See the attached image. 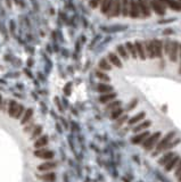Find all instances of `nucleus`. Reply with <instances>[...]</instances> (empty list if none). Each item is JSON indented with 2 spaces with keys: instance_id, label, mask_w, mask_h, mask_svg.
I'll list each match as a JSON object with an SVG mask.
<instances>
[{
  "instance_id": "nucleus-38",
  "label": "nucleus",
  "mask_w": 181,
  "mask_h": 182,
  "mask_svg": "<svg viewBox=\"0 0 181 182\" xmlns=\"http://www.w3.org/2000/svg\"><path fill=\"white\" fill-rule=\"evenodd\" d=\"M103 0H90V7H92V8H96L100 2H102Z\"/></svg>"
},
{
  "instance_id": "nucleus-31",
  "label": "nucleus",
  "mask_w": 181,
  "mask_h": 182,
  "mask_svg": "<svg viewBox=\"0 0 181 182\" xmlns=\"http://www.w3.org/2000/svg\"><path fill=\"white\" fill-rule=\"evenodd\" d=\"M123 113V109L122 108H116L112 112V115H111V118L112 120H115V118H119L121 115Z\"/></svg>"
},
{
  "instance_id": "nucleus-1",
  "label": "nucleus",
  "mask_w": 181,
  "mask_h": 182,
  "mask_svg": "<svg viewBox=\"0 0 181 182\" xmlns=\"http://www.w3.org/2000/svg\"><path fill=\"white\" fill-rule=\"evenodd\" d=\"M173 138H174V132H169V133H167V134H166V136H165L160 142H157V146H156L155 151L152 154V156L156 157L157 155H160V154L163 151L164 148L166 147V146L172 141Z\"/></svg>"
},
{
  "instance_id": "nucleus-40",
  "label": "nucleus",
  "mask_w": 181,
  "mask_h": 182,
  "mask_svg": "<svg viewBox=\"0 0 181 182\" xmlns=\"http://www.w3.org/2000/svg\"><path fill=\"white\" fill-rule=\"evenodd\" d=\"M164 48H165V52L169 55V51H170V48H171V42L169 41V40H166L165 41V46H164Z\"/></svg>"
},
{
  "instance_id": "nucleus-11",
  "label": "nucleus",
  "mask_w": 181,
  "mask_h": 182,
  "mask_svg": "<svg viewBox=\"0 0 181 182\" xmlns=\"http://www.w3.org/2000/svg\"><path fill=\"white\" fill-rule=\"evenodd\" d=\"M34 155L39 158H43V159H52L54 157V153L52 151H49V150H46V149H42V150H36L34 151Z\"/></svg>"
},
{
  "instance_id": "nucleus-16",
  "label": "nucleus",
  "mask_w": 181,
  "mask_h": 182,
  "mask_svg": "<svg viewBox=\"0 0 181 182\" xmlns=\"http://www.w3.org/2000/svg\"><path fill=\"white\" fill-rule=\"evenodd\" d=\"M173 157H174V153H172V151H170V153H166L165 155H164L160 161H158V164L160 165H166L171 159H172Z\"/></svg>"
},
{
  "instance_id": "nucleus-26",
  "label": "nucleus",
  "mask_w": 181,
  "mask_h": 182,
  "mask_svg": "<svg viewBox=\"0 0 181 182\" xmlns=\"http://www.w3.org/2000/svg\"><path fill=\"white\" fill-rule=\"evenodd\" d=\"M17 108H18V105L16 104V101H10L9 103V115L10 116H15V114L17 112Z\"/></svg>"
},
{
  "instance_id": "nucleus-43",
  "label": "nucleus",
  "mask_w": 181,
  "mask_h": 182,
  "mask_svg": "<svg viewBox=\"0 0 181 182\" xmlns=\"http://www.w3.org/2000/svg\"><path fill=\"white\" fill-rule=\"evenodd\" d=\"M179 73L181 74V64H180V69H179Z\"/></svg>"
},
{
  "instance_id": "nucleus-5",
  "label": "nucleus",
  "mask_w": 181,
  "mask_h": 182,
  "mask_svg": "<svg viewBox=\"0 0 181 182\" xmlns=\"http://www.w3.org/2000/svg\"><path fill=\"white\" fill-rule=\"evenodd\" d=\"M129 15L132 18H137V17H139V15H140L138 2H137L136 0H131L129 2Z\"/></svg>"
},
{
  "instance_id": "nucleus-34",
  "label": "nucleus",
  "mask_w": 181,
  "mask_h": 182,
  "mask_svg": "<svg viewBox=\"0 0 181 182\" xmlns=\"http://www.w3.org/2000/svg\"><path fill=\"white\" fill-rule=\"evenodd\" d=\"M96 75H97V78L103 80V81H109V78H108L106 74L102 73V72H96Z\"/></svg>"
},
{
  "instance_id": "nucleus-28",
  "label": "nucleus",
  "mask_w": 181,
  "mask_h": 182,
  "mask_svg": "<svg viewBox=\"0 0 181 182\" xmlns=\"http://www.w3.org/2000/svg\"><path fill=\"white\" fill-rule=\"evenodd\" d=\"M117 51H119V54L121 55L122 58H124V59H128V58H129V56H128V51H127V48H124L123 46H119V47H117Z\"/></svg>"
},
{
  "instance_id": "nucleus-12",
  "label": "nucleus",
  "mask_w": 181,
  "mask_h": 182,
  "mask_svg": "<svg viewBox=\"0 0 181 182\" xmlns=\"http://www.w3.org/2000/svg\"><path fill=\"white\" fill-rule=\"evenodd\" d=\"M120 14H121V0H115V1H113L109 15L114 17V16H119Z\"/></svg>"
},
{
  "instance_id": "nucleus-9",
  "label": "nucleus",
  "mask_w": 181,
  "mask_h": 182,
  "mask_svg": "<svg viewBox=\"0 0 181 182\" xmlns=\"http://www.w3.org/2000/svg\"><path fill=\"white\" fill-rule=\"evenodd\" d=\"M153 44H154V49H155V56L157 58H162L163 56V42L161 40H153Z\"/></svg>"
},
{
  "instance_id": "nucleus-36",
  "label": "nucleus",
  "mask_w": 181,
  "mask_h": 182,
  "mask_svg": "<svg viewBox=\"0 0 181 182\" xmlns=\"http://www.w3.org/2000/svg\"><path fill=\"white\" fill-rule=\"evenodd\" d=\"M127 120H128V115H123L122 117H120V118H119V121H117V123H116V128L121 126V125H122L124 122L127 121Z\"/></svg>"
},
{
  "instance_id": "nucleus-2",
  "label": "nucleus",
  "mask_w": 181,
  "mask_h": 182,
  "mask_svg": "<svg viewBox=\"0 0 181 182\" xmlns=\"http://www.w3.org/2000/svg\"><path fill=\"white\" fill-rule=\"evenodd\" d=\"M160 138H161V132H155V133H153L150 137H148V138L142 142V147L145 148L146 150H150V149L156 145V142L158 141V139Z\"/></svg>"
},
{
  "instance_id": "nucleus-46",
  "label": "nucleus",
  "mask_w": 181,
  "mask_h": 182,
  "mask_svg": "<svg viewBox=\"0 0 181 182\" xmlns=\"http://www.w3.org/2000/svg\"><path fill=\"white\" fill-rule=\"evenodd\" d=\"M180 49H181V46H180Z\"/></svg>"
},
{
  "instance_id": "nucleus-21",
  "label": "nucleus",
  "mask_w": 181,
  "mask_h": 182,
  "mask_svg": "<svg viewBox=\"0 0 181 182\" xmlns=\"http://www.w3.org/2000/svg\"><path fill=\"white\" fill-rule=\"evenodd\" d=\"M127 50L130 52V55L132 56V58H137V50H136V46L132 44V42H127Z\"/></svg>"
},
{
  "instance_id": "nucleus-18",
  "label": "nucleus",
  "mask_w": 181,
  "mask_h": 182,
  "mask_svg": "<svg viewBox=\"0 0 181 182\" xmlns=\"http://www.w3.org/2000/svg\"><path fill=\"white\" fill-rule=\"evenodd\" d=\"M108 58H109V61H111V63H112L113 65H115L116 67H122V63H121L120 58H119L115 54L111 52V54L108 55Z\"/></svg>"
},
{
  "instance_id": "nucleus-44",
  "label": "nucleus",
  "mask_w": 181,
  "mask_h": 182,
  "mask_svg": "<svg viewBox=\"0 0 181 182\" xmlns=\"http://www.w3.org/2000/svg\"><path fill=\"white\" fill-rule=\"evenodd\" d=\"M0 106H1V96H0Z\"/></svg>"
},
{
  "instance_id": "nucleus-41",
  "label": "nucleus",
  "mask_w": 181,
  "mask_h": 182,
  "mask_svg": "<svg viewBox=\"0 0 181 182\" xmlns=\"http://www.w3.org/2000/svg\"><path fill=\"white\" fill-rule=\"evenodd\" d=\"M180 174H181V161H180V163H179V165H178V167H177V170H175L174 175H175V176H179Z\"/></svg>"
},
{
  "instance_id": "nucleus-7",
  "label": "nucleus",
  "mask_w": 181,
  "mask_h": 182,
  "mask_svg": "<svg viewBox=\"0 0 181 182\" xmlns=\"http://www.w3.org/2000/svg\"><path fill=\"white\" fill-rule=\"evenodd\" d=\"M147 137H149V132H148V131H142L141 133H139L137 136L132 137V138H131V142H132L133 145L142 143V141H145L147 139Z\"/></svg>"
},
{
  "instance_id": "nucleus-27",
  "label": "nucleus",
  "mask_w": 181,
  "mask_h": 182,
  "mask_svg": "<svg viewBox=\"0 0 181 182\" xmlns=\"http://www.w3.org/2000/svg\"><path fill=\"white\" fill-rule=\"evenodd\" d=\"M99 67L102 69H104V71H109V69H112L111 65H109V63L106 61L105 58H103L102 61H99Z\"/></svg>"
},
{
  "instance_id": "nucleus-14",
  "label": "nucleus",
  "mask_w": 181,
  "mask_h": 182,
  "mask_svg": "<svg viewBox=\"0 0 181 182\" xmlns=\"http://www.w3.org/2000/svg\"><path fill=\"white\" fill-rule=\"evenodd\" d=\"M56 167V163H54V162H47V163H43V164L39 165L38 166V170L39 171H49V170H52V168H55Z\"/></svg>"
},
{
  "instance_id": "nucleus-10",
  "label": "nucleus",
  "mask_w": 181,
  "mask_h": 182,
  "mask_svg": "<svg viewBox=\"0 0 181 182\" xmlns=\"http://www.w3.org/2000/svg\"><path fill=\"white\" fill-rule=\"evenodd\" d=\"M136 50H137V55L141 61H145L146 59V50H145V46L141 44L140 41H136Z\"/></svg>"
},
{
  "instance_id": "nucleus-19",
  "label": "nucleus",
  "mask_w": 181,
  "mask_h": 182,
  "mask_svg": "<svg viewBox=\"0 0 181 182\" xmlns=\"http://www.w3.org/2000/svg\"><path fill=\"white\" fill-rule=\"evenodd\" d=\"M178 162H180V158H179L178 156H174V157L172 158V159H171V161H170V162L167 163V164L165 165V171H166V172L171 171L173 167L175 166V164H177Z\"/></svg>"
},
{
  "instance_id": "nucleus-6",
  "label": "nucleus",
  "mask_w": 181,
  "mask_h": 182,
  "mask_svg": "<svg viewBox=\"0 0 181 182\" xmlns=\"http://www.w3.org/2000/svg\"><path fill=\"white\" fill-rule=\"evenodd\" d=\"M149 5L153 7L156 14H158V15H164L165 14V8H164L163 4L161 1H158V0H150Z\"/></svg>"
},
{
  "instance_id": "nucleus-8",
  "label": "nucleus",
  "mask_w": 181,
  "mask_h": 182,
  "mask_svg": "<svg viewBox=\"0 0 181 182\" xmlns=\"http://www.w3.org/2000/svg\"><path fill=\"white\" fill-rule=\"evenodd\" d=\"M145 50H146V55L148 58H150V59H153V58H155V49H154V44H153V41H150V40H147L146 44H145Z\"/></svg>"
},
{
  "instance_id": "nucleus-22",
  "label": "nucleus",
  "mask_w": 181,
  "mask_h": 182,
  "mask_svg": "<svg viewBox=\"0 0 181 182\" xmlns=\"http://www.w3.org/2000/svg\"><path fill=\"white\" fill-rule=\"evenodd\" d=\"M115 97H116V93H105V95L100 96L99 101L103 103V104H105V103H108V101L113 100Z\"/></svg>"
},
{
  "instance_id": "nucleus-24",
  "label": "nucleus",
  "mask_w": 181,
  "mask_h": 182,
  "mask_svg": "<svg viewBox=\"0 0 181 182\" xmlns=\"http://www.w3.org/2000/svg\"><path fill=\"white\" fill-rule=\"evenodd\" d=\"M149 126H150V122L145 121V122H142V123H140L137 126H134V128H133V132L142 131V130H145V129H147V128H149Z\"/></svg>"
},
{
  "instance_id": "nucleus-25",
  "label": "nucleus",
  "mask_w": 181,
  "mask_h": 182,
  "mask_svg": "<svg viewBox=\"0 0 181 182\" xmlns=\"http://www.w3.org/2000/svg\"><path fill=\"white\" fill-rule=\"evenodd\" d=\"M47 143H48V137H47V136H43V137H41L40 139L36 140V142L34 143V146L36 148H40V147L46 146Z\"/></svg>"
},
{
  "instance_id": "nucleus-13",
  "label": "nucleus",
  "mask_w": 181,
  "mask_h": 182,
  "mask_svg": "<svg viewBox=\"0 0 181 182\" xmlns=\"http://www.w3.org/2000/svg\"><path fill=\"white\" fill-rule=\"evenodd\" d=\"M113 5V0H103L102 1V13L103 14H107L108 11H111Z\"/></svg>"
},
{
  "instance_id": "nucleus-17",
  "label": "nucleus",
  "mask_w": 181,
  "mask_h": 182,
  "mask_svg": "<svg viewBox=\"0 0 181 182\" xmlns=\"http://www.w3.org/2000/svg\"><path fill=\"white\" fill-rule=\"evenodd\" d=\"M144 117H145V113H144V112L134 115L133 117H131L129 120V125H134V124H137V123H139L140 121H142Z\"/></svg>"
},
{
  "instance_id": "nucleus-42",
  "label": "nucleus",
  "mask_w": 181,
  "mask_h": 182,
  "mask_svg": "<svg viewBox=\"0 0 181 182\" xmlns=\"http://www.w3.org/2000/svg\"><path fill=\"white\" fill-rule=\"evenodd\" d=\"M178 182H181V174H180V176H179V179H178Z\"/></svg>"
},
{
  "instance_id": "nucleus-15",
  "label": "nucleus",
  "mask_w": 181,
  "mask_h": 182,
  "mask_svg": "<svg viewBox=\"0 0 181 182\" xmlns=\"http://www.w3.org/2000/svg\"><path fill=\"white\" fill-rule=\"evenodd\" d=\"M129 0H121V13L123 16L129 15Z\"/></svg>"
},
{
  "instance_id": "nucleus-37",
  "label": "nucleus",
  "mask_w": 181,
  "mask_h": 182,
  "mask_svg": "<svg viewBox=\"0 0 181 182\" xmlns=\"http://www.w3.org/2000/svg\"><path fill=\"white\" fill-rule=\"evenodd\" d=\"M23 111H24V107H23V106H18L17 112L15 114V117H16V118H19V117L22 116V114H23Z\"/></svg>"
},
{
  "instance_id": "nucleus-3",
  "label": "nucleus",
  "mask_w": 181,
  "mask_h": 182,
  "mask_svg": "<svg viewBox=\"0 0 181 182\" xmlns=\"http://www.w3.org/2000/svg\"><path fill=\"white\" fill-rule=\"evenodd\" d=\"M140 14H142L144 17H148L150 15V9H149V2L147 0H137Z\"/></svg>"
},
{
  "instance_id": "nucleus-30",
  "label": "nucleus",
  "mask_w": 181,
  "mask_h": 182,
  "mask_svg": "<svg viewBox=\"0 0 181 182\" xmlns=\"http://www.w3.org/2000/svg\"><path fill=\"white\" fill-rule=\"evenodd\" d=\"M32 114H33V109H31V108H30V109H27V111L25 112V114H24V117L22 118V124H25L26 122L31 118Z\"/></svg>"
},
{
  "instance_id": "nucleus-29",
  "label": "nucleus",
  "mask_w": 181,
  "mask_h": 182,
  "mask_svg": "<svg viewBox=\"0 0 181 182\" xmlns=\"http://www.w3.org/2000/svg\"><path fill=\"white\" fill-rule=\"evenodd\" d=\"M55 178H56V175L54 173H47V174H43L40 176V179L41 180H44V181H48V182H52L55 180Z\"/></svg>"
},
{
  "instance_id": "nucleus-35",
  "label": "nucleus",
  "mask_w": 181,
  "mask_h": 182,
  "mask_svg": "<svg viewBox=\"0 0 181 182\" xmlns=\"http://www.w3.org/2000/svg\"><path fill=\"white\" fill-rule=\"evenodd\" d=\"M41 131H42V128H41V126H36V128H35V130L33 131V134H32V137H31V138L34 139V138H36L38 136H40Z\"/></svg>"
},
{
  "instance_id": "nucleus-32",
  "label": "nucleus",
  "mask_w": 181,
  "mask_h": 182,
  "mask_svg": "<svg viewBox=\"0 0 181 182\" xmlns=\"http://www.w3.org/2000/svg\"><path fill=\"white\" fill-rule=\"evenodd\" d=\"M178 143H180V139H177V140H173V141H171L166 147L164 148L163 149V151L162 153H164V151H166V150H169V149H171V148H173V147H175Z\"/></svg>"
},
{
  "instance_id": "nucleus-23",
  "label": "nucleus",
  "mask_w": 181,
  "mask_h": 182,
  "mask_svg": "<svg viewBox=\"0 0 181 182\" xmlns=\"http://www.w3.org/2000/svg\"><path fill=\"white\" fill-rule=\"evenodd\" d=\"M165 2L167 4L169 7H171L174 10H181V4L179 1H175V0H165Z\"/></svg>"
},
{
  "instance_id": "nucleus-4",
  "label": "nucleus",
  "mask_w": 181,
  "mask_h": 182,
  "mask_svg": "<svg viewBox=\"0 0 181 182\" xmlns=\"http://www.w3.org/2000/svg\"><path fill=\"white\" fill-rule=\"evenodd\" d=\"M179 47L180 44L177 41H173L171 42V48H170V51H169V56H170V59L171 61L175 63L178 59V51H179Z\"/></svg>"
},
{
  "instance_id": "nucleus-45",
  "label": "nucleus",
  "mask_w": 181,
  "mask_h": 182,
  "mask_svg": "<svg viewBox=\"0 0 181 182\" xmlns=\"http://www.w3.org/2000/svg\"><path fill=\"white\" fill-rule=\"evenodd\" d=\"M179 2H180V4H181V0H179Z\"/></svg>"
},
{
  "instance_id": "nucleus-39",
  "label": "nucleus",
  "mask_w": 181,
  "mask_h": 182,
  "mask_svg": "<svg viewBox=\"0 0 181 182\" xmlns=\"http://www.w3.org/2000/svg\"><path fill=\"white\" fill-rule=\"evenodd\" d=\"M137 104H138V100H137V99H133V100L129 104V106H128V111H131L132 108H134Z\"/></svg>"
},
{
  "instance_id": "nucleus-20",
  "label": "nucleus",
  "mask_w": 181,
  "mask_h": 182,
  "mask_svg": "<svg viewBox=\"0 0 181 182\" xmlns=\"http://www.w3.org/2000/svg\"><path fill=\"white\" fill-rule=\"evenodd\" d=\"M113 90V88L108 84H104V83H100L97 86V91L102 92V93H108Z\"/></svg>"
},
{
  "instance_id": "nucleus-33",
  "label": "nucleus",
  "mask_w": 181,
  "mask_h": 182,
  "mask_svg": "<svg viewBox=\"0 0 181 182\" xmlns=\"http://www.w3.org/2000/svg\"><path fill=\"white\" fill-rule=\"evenodd\" d=\"M119 106H121V101L120 100H116V101H114V103L108 105L106 107V109L107 111H109V109H116V108H119Z\"/></svg>"
}]
</instances>
